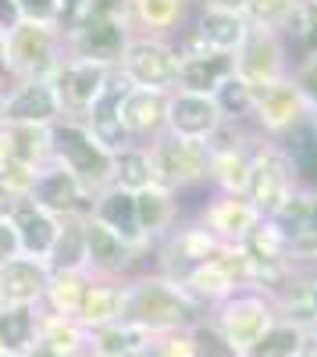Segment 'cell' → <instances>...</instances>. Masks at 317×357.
Returning <instances> with one entry per match:
<instances>
[{
	"mask_svg": "<svg viewBox=\"0 0 317 357\" xmlns=\"http://www.w3.org/2000/svg\"><path fill=\"white\" fill-rule=\"evenodd\" d=\"M200 318H207V311L175 279L161 272H139L125 282V321L147 336L182 333Z\"/></svg>",
	"mask_w": 317,
	"mask_h": 357,
	"instance_id": "obj_1",
	"label": "cell"
},
{
	"mask_svg": "<svg viewBox=\"0 0 317 357\" xmlns=\"http://www.w3.org/2000/svg\"><path fill=\"white\" fill-rule=\"evenodd\" d=\"M303 168L293 158L289 146L268 143L261 139L253 151V168H250V183H246V200L257 207L261 218H275L285 204L293 200V193L303 183Z\"/></svg>",
	"mask_w": 317,
	"mask_h": 357,
	"instance_id": "obj_2",
	"label": "cell"
},
{
	"mask_svg": "<svg viewBox=\"0 0 317 357\" xmlns=\"http://www.w3.org/2000/svg\"><path fill=\"white\" fill-rule=\"evenodd\" d=\"M50 151H54V165L68 168L90 190V197L114 186V154L107 146H100L82 122H68V118L54 122L50 126Z\"/></svg>",
	"mask_w": 317,
	"mask_h": 357,
	"instance_id": "obj_3",
	"label": "cell"
},
{
	"mask_svg": "<svg viewBox=\"0 0 317 357\" xmlns=\"http://www.w3.org/2000/svg\"><path fill=\"white\" fill-rule=\"evenodd\" d=\"M8 40V75L15 82L29 79H54V72L65 65V33L61 25H47V22H18Z\"/></svg>",
	"mask_w": 317,
	"mask_h": 357,
	"instance_id": "obj_4",
	"label": "cell"
},
{
	"mask_svg": "<svg viewBox=\"0 0 317 357\" xmlns=\"http://www.w3.org/2000/svg\"><path fill=\"white\" fill-rule=\"evenodd\" d=\"M307 122H310V104L303 100V93L296 89L293 79H282L275 86L253 89L246 129L257 132L261 139H268V143H293L296 136L307 132Z\"/></svg>",
	"mask_w": 317,
	"mask_h": 357,
	"instance_id": "obj_5",
	"label": "cell"
},
{
	"mask_svg": "<svg viewBox=\"0 0 317 357\" xmlns=\"http://www.w3.org/2000/svg\"><path fill=\"white\" fill-rule=\"evenodd\" d=\"M147 154H150L154 186H164L175 197L211 193L207 190V161H211L207 143H193V139H179L164 132L154 143H147Z\"/></svg>",
	"mask_w": 317,
	"mask_h": 357,
	"instance_id": "obj_6",
	"label": "cell"
},
{
	"mask_svg": "<svg viewBox=\"0 0 317 357\" xmlns=\"http://www.w3.org/2000/svg\"><path fill=\"white\" fill-rule=\"evenodd\" d=\"M296 50L285 33L275 29H250L246 43L236 54V79L246 82L250 89H264L293 75Z\"/></svg>",
	"mask_w": 317,
	"mask_h": 357,
	"instance_id": "obj_7",
	"label": "cell"
},
{
	"mask_svg": "<svg viewBox=\"0 0 317 357\" xmlns=\"http://www.w3.org/2000/svg\"><path fill=\"white\" fill-rule=\"evenodd\" d=\"M211 321L221 329V336L232 343V350L239 357H246V350L278 321V311L271 304V296L257 293V289H239L211 311Z\"/></svg>",
	"mask_w": 317,
	"mask_h": 357,
	"instance_id": "obj_8",
	"label": "cell"
},
{
	"mask_svg": "<svg viewBox=\"0 0 317 357\" xmlns=\"http://www.w3.org/2000/svg\"><path fill=\"white\" fill-rule=\"evenodd\" d=\"M179 47L171 40H154V36H132L125 47V57L118 72L129 79L136 89H154V93H175L179 86Z\"/></svg>",
	"mask_w": 317,
	"mask_h": 357,
	"instance_id": "obj_9",
	"label": "cell"
},
{
	"mask_svg": "<svg viewBox=\"0 0 317 357\" xmlns=\"http://www.w3.org/2000/svg\"><path fill=\"white\" fill-rule=\"evenodd\" d=\"M189 218H196L225 250L246 247L253 229L264 222L246 197H228V193H207V197H200V204L193 207Z\"/></svg>",
	"mask_w": 317,
	"mask_h": 357,
	"instance_id": "obj_10",
	"label": "cell"
},
{
	"mask_svg": "<svg viewBox=\"0 0 317 357\" xmlns=\"http://www.w3.org/2000/svg\"><path fill=\"white\" fill-rule=\"evenodd\" d=\"M129 43H132L129 22H79L65 33V57L118 68Z\"/></svg>",
	"mask_w": 317,
	"mask_h": 357,
	"instance_id": "obj_11",
	"label": "cell"
},
{
	"mask_svg": "<svg viewBox=\"0 0 317 357\" xmlns=\"http://www.w3.org/2000/svg\"><path fill=\"white\" fill-rule=\"evenodd\" d=\"M114 68H104V65H93V61H72L65 57V65L54 72L50 86L57 93V104H61V118L68 122H82L90 107L100 100L104 86L111 79Z\"/></svg>",
	"mask_w": 317,
	"mask_h": 357,
	"instance_id": "obj_12",
	"label": "cell"
},
{
	"mask_svg": "<svg viewBox=\"0 0 317 357\" xmlns=\"http://www.w3.org/2000/svg\"><path fill=\"white\" fill-rule=\"evenodd\" d=\"M179 47V86L182 93H204V97H214L218 89L236 75V57H228V54H214V50H204L193 33L186 29V33L175 40Z\"/></svg>",
	"mask_w": 317,
	"mask_h": 357,
	"instance_id": "obj_13",
	"label": "cell"
},
{
	"mask_svg": "<svg viewBox=\"0 0 317 357\" xmlns=\"http://www.w3.org/2000/svg\"><path fill=\"white\" fill-rule=\"evenodd\" d=\"M228 126L225 111L218 107L214 97L204 93H168V132L193 143H211L221 129Z\"/></svg>",
	"mask_w": 317,
	"mask_h": 357,
	"instance_id": "obj_14",
	"label": "cell"
},
{
	"mask_svg": "<svg viewBox=\"0 0 317 357\" xmlns=\"http://www.w3.org/2000/svg\"><path fill=\"white\" fill-rule=\"evenodd\" d=\"M29 200H33L36 207H43L47 215L54 218H68V215H90V190H86L79 178L61 168V165H47L40 175H36V183L29 186L25 193Z\"/></svg>",
	"mask_w": 317,
	"mask_h": 357,
	"instance_id": "obj_15",
	"label": "cell"
},
{
	"mask_svg": "<svg viewBox=\"0 0 317 357\" xmlns=\"http://www.w3.org/2000/svg\"><path fill=\"white\" fill-rule=\"evenodd\" d=\"M196 15L193 0H132L129 4V29L132 36H154L175 43Z\"/></svg>",
	"mask_w": 317,
	"mask_h": 357,
	"instance_id": "obj_16",
	"label": "cell"
},
{
	"mask_svg": "<svg viewBox=\"0 0 317 357\" xmlns=\"http://www.w3.org/2000/svg\"><path fill=\"white\" fill-rule=\"evenodd\" d=\"M129 89H132L129 79L114 68L111 79H107V86H104V93H100V100L90 107V114L82 118V126L90 129V136H93L100 146H107L111 154L125 151V146L132 143L129 132H125V126H122V97L129 93Z\"/></svg>",
	"mask_w": 317,
	"mask_h": 357,
	"instance_id": "obj_17",
	"label": "cell"
},
{
	"mask_svg": "<svg viewBox=\"0 0 317 357\" xmlns=\"http://www.w3.org/2000/svg\"><path fill=\"white\" fill-rule=\"evenodd\" d=\"M61 122V104L47 79L15 82L11 97H4V126H43Z\"/></svg>",
	"mask_w": 317,
	"mask_h": 357,
	"instance_id": "obj_18",
	"label": "cell"
},
{
	"mask_svg": "<svg viewBox=\"0 0 317 357\" xmlns=\"http://www.w3.org/2000/svg\"><path fill=\"white\" fill-rule=\"evenodd\" d=\"M122 126L136 146H147L168 132V93L154 89H129L122 97Z\"/></svg>",
	"mask_w": 317,
	"mask_h": 357,
	"instance_id": "obj_19",
	"label": "cell"
},
{
	"mask_svg": "<svg viewBox=\"0 0 317 357\" xmlns=\"http://www.w3.org/2000/svg\"><path fill=\"white\" fill-rule=\"evenodd\" d=\"M15 225L18 236V250L22 257H33V261H47L50 247H54V236H57V218L47 215L43 207H36L29 197H15L4 211Z\"/></svg>",
	"mask_w": 317,
	"mask_h": 357,
	"instance_id": "obj_20",
	"label": "cell"
},
{
	"mask_svg": "<svg viewBox=\"0 0 317 357\" xmlns=\"http://www.w3.org/2000/svg\"><path fill=\"white\" fill-rule=\"evenodd\" d=\"M50 286V272L43 261L15 257L0 264V301L4 307H40Z\"/></svg>",
	"mask_w": 317,
	"mask_h": 357,
	"instance_id": "obj_21",
	"label": "cell"
},
{
	"mask_svg": "<svg viewBox=\"0 0 317 357\" xmlns=\"http://www.w3.org/2000/svg\"><path fill=\"white\" fill-rule=\"evenodd\" d=\"M189 33H193V40L204 47V50L236 57L239 47H243L246 36H250V22H246L243 15H232V11L196 8V15H193V22H189Z\"/></svg>",
	"mask_w": 317,
	"mask_h": 357,
	"instance_id": "obj_22",
	"label": "cell"
},
{
	"mask_svg": "<svg viewBox=\"0 0 317 357\" xmlns=\"http://www.w3.org/2000/svg\"><path fill=\"white\" fill-rule=\"evenodd\" d=\"M132 197H136L139 232H143V240H147L150 247H157L164 236L186 218L182 197H175V193L164 190V186H147V190H139V193H132Z\"/></svg>",
	"mask_w": 317,
	"mask_h": 357,
	"instance_id": "obj_23",
	"label": "cell"
},
{
	"mask_svg": "<svg viewBox=\"0 0 317 357\" xmlns=\"http://www.w3.org/2000/svg\"><path fill=\"white\" fill-rule=\"evenodd\" d=\"M271 304H275L282 321L300 325L303 333L314 329L317 325V272L296 268V272L271 293Z\"/></svg>",
	"mask_w": 317,
	"mask_h": 357,
	"instance_id": "obj_24",
	"label": "cell"
},
{
	"mask_svg": "<svg viewBox=\"0 0 317 357\" xmlns=\"http://www.w3.org/2000/svg\"><path fill=\"white\" fill-rule=\"evenodd\" d=\"M90 215H93L100 225H107L114 236H122V240H125L129 247H136V250H143V254L154 250L147 240H143V232H139L136 197H132V193H125V190H118V186H107L104 193H97V197H93Z\"/></svg>",
	"mask_w": 317,
	"mask_h": 357,
	"instance_id": "obj_25",
	"label": "cell"
},
{
	"mask_svg": "<svg viewBox=\"0 0 317 357\" xmlns=\"http://www.w3.org/2000/svg\"><path fill=\"white\" fill-rule=\"evenodd\" d=\"M75 321L82 325L86 333L104 329V325H114V321H125V282L90 279Z\"/></svg>",
	"mask_w": 317,
	"mask_h": 357,
	"instance_id": "obj_26",
	"label": "cell"
},
{
	"mask_svg": "<svg viewBox=\"0 0 317 357\" xmlns=\"http://www.w3.org/2000/svg\"><path fill=\"white\" fill-rule=\"evenodd\" d=\"M43 264L50 275L86 272V215L57 218V236H54V247Z\"/></svg>",
	"mask_w": 317,
	"mask_h": 357,
	"instance_id": "obj_27",
	"label": "cell"
},
{
	"mask_svg": "<svg viewBox=\"0 0 317 357\" xmlns=\"http://www.w3.org/2000/svg\"><path fill=\"white\" fill-rule=\"evenodd\" d=\"M40 347H47L57 357H79L86 354V343H90V333L82 329L75 318H61V314H43L40 311V325H36V340Z\"/></svg>",
	"mask_w": 317,
	"mask_h": 357,
	"instance_id": "obj_28",
	"label": "cell"
},
{
	"mask_svg": "<svg viewBox=\"0 0 317 357\" xmlns=\"http://www.w3.org/2000/svg\"><path fill=\"white\" fill-rule=\"evenodd\" d=\"M150 340L154 336H147L143 329H136V325L114 321V325H104V329H93L86 350H90L93 357H132V354H139L143 347H147Z\"/></svg>",
	"mask_w": 317,
	"mask_h": 357,
	"instance_id": "obj_29",
	"label": "cell"
},
{
	"mask_svg": "<svg viewBox=\"0 0 317 357\" xmlns=\"http://www.w3.org/2000/svg\"><path fill=\"white\" fill-rule=\"evenodd\" d=\"M86 286H90V275H86V272L50 275V286H47V296H43L40 311L43 314H61V318H79Z\"/></svg>",
	"mask_w": 317,
	"mask_h": 357,
	"instance_id": "obj_30",
	"label": "cell"
},
{
	"mask_svg": "<svg viewBox=\"0 0 317 357\" xmlns=\"http://www.w3.org/2000/svg\"><path fill=\"white\" fill-rule=\"evenodd\" d=\"M40 325V307H4L0 311V350L22 354L33 347Z\"/></svg>",
	"mask_w": 317,
	"mask_h": 357,
	"instance_id": "obj_31",
	"label": "cell"
},
{
	"mask_svg": "<svg viewBox=\"0 0 317 357\" xmlns=\"http://www.w3.org/2000/svg\"><path fill=\"white\" fill-rule=\"evenodd\" d=\"M114 186L125 190V193H139V190L154 186V172H150L147 146L129 143L125 151L114 154Z\"/></svg>",
	"mask_w": 317,
	"mask_h": 357,
	"instance_id": "obj_32",
	"label": "cell"
},
{
	"mask_svg": "<svg viewBox=\"0 0 317 357\" xmlns=\"http://www.w3.org/2000/svg\"><path fill=\"white\" fill-rule=\"evenodd\" d=\"M303 0H246V22L250 29H275V33H289Z\"/></svg>",
	"mask_w": 317,
	"mask_h": 357,
	"instance_id": "obj_33",
	"label": "cell"
},
{
	"mask_svg": "<svg viewBox=\"0 0 317 357\" xmlns=\"http://www.w3.org/2000/svg\"><path fill=\"white\" fill-rule=\"evenodd\" d=\"M303 336L307 333L300 329V325L278 318L271 329L246 350V357H300L303 354Z\"/></svg>",
	"mask_w": 317,
	"mask_h": 357,
	"instance_id": "obj_34",
	"label": "cell"
},
{
	"mask_svg": "<svg viewBox=\"0 0 317 357\" xmlns=\"http://www.w3.org/2000/svg\"><path fill=\"white\" fill-rule=\"evenodd\" d=\"M189 343H193V357H239L232 343L221 336V329L211 321V314L189 325Z\"/></svg>",
	"mask_w": 317,
	"mask_h": 357,
	"instance_id": "obj_35",
	"label": "cell"
},
{
	"mask_svg": "<svg viewBox=\"0 0 317 357\" xmlns=\"http://www.w3.org/2000/svg\"><path fill=\"white\" fill-rule=\"evenodd\" d=\"M285 36H289L296 57H310V54H317V0H303V8H300L293 29H289Z\"/></svg>",
	"mask_w": 317,
	"mask_h": 357,
	"instance_id": "obj_36",
	"label": "cell"
},
{
	"mask_svg": "<svg viewBox=\"0 0 317 357\" xmlns=\"http://www.w3.org/2000/svg\"><path fill=\"white\" fill-rule=\"evenodd\" d=\"M289 79L296 82V89L303 93V100H307L310 107H317V54L296 57V65H293V75H289Z\"/></svg>",
	"mask_w": 317,
	"mask_h": 357,
	"instance_id": "obj_37",
	"label": "cell"
},
{
	"mask_svg": "<svg viewBox=\"0 0 317 357\" xmlns=\"http://www.w3.org/2000/svg\"><path fill=\"white\" fill-rule=\"evenodd\" d=\"M129 4L132 0H90L82 22H129Z\"/></svg>",
	"mask_w": 317,
	"mask_h": 357,
	"instance_id": "obj_38",
	"label": "cell"
},
{
	"mask_svg": "<svg viewBox=\"0 0 317 357\" xmlns=\"http://www.w3.org/2000/svg\"><path fill=\"white\" fill-rule=\"evenodd\" d=\"M15 4H18L22 22H47V25H57L54 0H15Z\"/></svg>",
	"mask_w": 317,
	"mask_h": 357,
	"instance_id": "obj_39",
	"label": "cell"
},
{
	"mask_svg": "<svg viewBox=\"0 0 317 357\" xmlns=\"http://www.w3.org/2000/svg\"><path fill=\"white\" fill-rule=\"evenodd\" d=\"M86 4H90V0H54V8H57V25H61V33L75 29V25L86 18Z\"/></svg>",
	"mask_w": 317,
	"mask_h": 357,
	"instance_id": "obj_40",
	"label": "cell"
},
{
	"mask_svg": "<svg viewBox=\"0 0 317 357\" xmlns=\"http://www.w3.org/2000/svg\"><path fill=\"white\" fill-rule=\"evenodd\" d=\"M15 257H22V250H18V236H15V225H11V218H8V215H0V264H8V261H15Z\"/></svg>",
	"mask_w": 317,
	"mask_h": 357,
	"instance_id": "obj_41",
	"label": "cell"
},
{
	"mask_svg": "<svg viewBox=\"0 0 317 357\" xmlns=\"http://www.w3.org/2000/svg\"><path fill=\"white\" fill-rule=\"evenodd\" d=\"M18 22H22V15H18L15 0H0V33H11Z\"/></svg>",
	"mask_w": 317,
	"mask_h": 357,
	"instance_id": "obj_42",
	"label": "cell"
},
{
	"mask_svg": "<svg viewBox=\"0 0 317 357\" xmlns=\"http://www.w3.org/2000/svg\"><path fill=\"white\" fill-rule=\"evenodd\" d=\"M196 8H211V11H232V15H243L246 11V0H200ZM246 18V15H243Z\"/></svg>",
	"mask_w": 317,
	"mask_h": 357,
	"instance_id": "obj_43",
	"label": "cell"
},
{
	"mask_svg": "<svg viewBox=\"0 0 317 357\" xmlns=\"http://www.w3.org/2000/svg\"><path fill=\"white\" fill-rule=\"evenodd\" d=\"M300 357H317V325L314 329H307V336H303V354Z\"/></svg>",
	"mask_w": 317,
	"mask_h": 357,
	"instance_id": "obj_44",
	"label": "cell"
},
{
	"mask_svg": "<svg viewBox=\"0 0 317 357\" xmlns=\"http://www.w3.org/2000/svg\"><path fill=\"white\" fill-rule=\"evenodd\" d=\"M0 79L11 82V75H8V40H4V33H0Z\"/></svg>",
	"mask_w": 317,
	"mask_h": 357,
	"instance_id": "obj_45",
	"label": "cell"
},
{
	"mask_svg": "<svg viewBox=\"0 0 317 357\" xmlns=\"http://www.w3.org/2000/svg\"><path fill=\"white\" fill-rule=\"evenodd\" d=\"M15 197H11V190H8V183H4V178H0V215H4L8 211V204H11Z\"/></svg>",
	"mask_w": 317,
	"mask_h": 357,
	"instance_id": "obj_46",
	"label": "cell"
},
{
	"mask_svg": "<svg viewBox=\"0 0 317 357\" xmlns=\"http://www.w3.org/2000/svg\"><path fill=\"white\" fill-rule=\"evenodd\" d=\"M307 132H310V139L317 143V107H310V122H307Z\"/></svg>",
	"mask_w": 317,
	"mask_h": 357,
	"instance_id": "obj_47",
	"label": "cell"
},
{
	"mask_svg": "<svg viewBox=\"0 0 317 357\" xmlns=\"http://www.w3.org/2000/svg\"><path fill=\"white\" fill-rule=\"evenodd\" d=\"M310 272H317V243H314V254H310Z\"/></svg>",
	"mask_w": 317,
	"mask_h": 357,
	"instance_id": "obj_48",
	"label": "cell"
},
{
	"mask_svg": "<svg viewBox=\"0 0 317 357\" xmlns=\"http://www.w3.org/2000/svg\"><path fill=\"white\" fill-rule=\"evenodd\" d=\"M4 97L8 93H0V126H4Z\"/></svg>",
	"mask_w": 317,
	"mask_h": 357,
	"instance_id": "obj_49",
	"label": "cell"
},
{
	"mask_svg": "<svg viewBox=\"0 0 317 357\" xmlns=\"http://www.w3.org/2000/svg\"><path fill=\"white\" fill-rule=\"evenodd\" d=\"M0 357H22V354H8V350H0Z\"/></svg>",
	"mask_w": 317,
	"mask_h": 357,
	"instance_id": "obj_50",
	"label": "cell"
},
{
	"mask_svg": "<svg viewBox=\"0 0 317 357\" xmlns=\"http://www.w3.org/2000/svg\"><path fill=\"white\" fill-rule=\"evenodd\" d=\"M79 357H93V354H90V350H86V354H79Z\"/></svg>",
	"mask_w": 317,
	"mask_h": 357,
	"instance_id": "obj_51",
	"label": "cell"
},
{
	"mask_svg": "<svg viewBox=\"0 0 317 357\" xmlns=\"http://www.w3.org/2000/svg\"><path fill=\"white\" fill-rule=\"evenodd\" d=\"M0 86H4V79H0ZM0 93H4V89H0Z\"/></svg>",
	"mask_w": 317,
	"mask_h": 357,
	"instance_id": "obj_52",
	"label": "cell"
},
{
	"mask_svg": "<svg viewBox=\"0 0 317 357\" xmlns=\"http://www.w3.org/2000/svg\"><path fill=\"white\" fill-rule=\"evenodd\" d=\"M193 4H200V0H193Z\"/></svg>",
	"mask_w": 317,
	"mask_h": 357,
	"instance_id": "obj_53",
	"label": "cell"
},
{
	"mask_svg": "<svg viewBox=\"0 0 317 357\" xmlns=\"http://www.w3.org/2000/svg\"><path fill=\"white\" fill-rule=\"evenodd\" d=\"M132 357H139V354H132Z\"/></svg>",
	"mask_w": 317,
	"mask_h": 357,
	"instance_id": "obj_54",
	"label": "cell"
}]
</instances>
